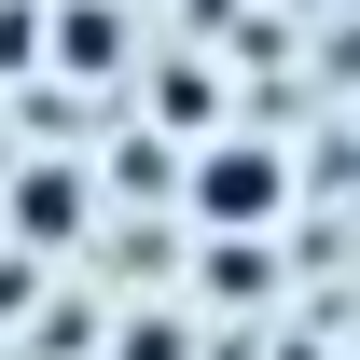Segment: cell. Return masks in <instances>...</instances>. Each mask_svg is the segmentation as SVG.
Here are the masks:
<instances>
[{"mask_svg":"<svg viewBox=\"0 0 360 360\" xmlns=\"http://www.w3.org/2000/svg\"><path fill=\"white\" fill-rule=\"evenodd\" d=\"M42 70H70V84H111V70H139V28L111 14V0H56V14H42Z\"/></svg>","mask_w":360,"mask_h":360,"instance_id":"7a4b0ae2","label":"cell"},{"mask_svg":"<svg viewBox=\"0 0 360 360\" xmlns=\"http://www.w3.org/2000/svg\"><path fill=\"white\" fill-rule=\"evenodd\" d=\"M14 250H70L84 236V167H14Z\"/></svg>","mask_w":360,"mask_h":360,"instance_id":"3957f363","label":"cell"},{"mask_svg":"<svg viewBox=\"0 0 360 360\" xmlns=\"http://www.w3.org/2000/svg\"><path fill=\"white\" fill-rule=\"evenodd\" d=\"M194 291H208V305H250V319H264V305H277V236H208Z\"/></svg>","mask_w":360,"mask_h":360,"instance_id":"277c9868","label":"cell"},{"mask_svg":"<svg viewBox=\"0 0 360 360\" xmlns=\"http://www.w3.org/2000/svg\"><path fill=\"white\" fill-rule=\"evenodd\" d=\"M180 208H194V236H277V222H291V153L250 139V125H194Z\"/></svg>","mask_w":360,"mask_h":360,"instance_id":"6da1fadb","label":"cell"},{"mask_svg":"<svg viewBox=\"0 0 360 360\" xmlns=\"http://www.w3.org/2000/svg\"><path fill=\"white\" fill-rule=\"evenodd\" d=\"M277 360H333V333H291V347H277Z\"/></svg>","mask_w":360,"mask_h":360,"instance_id":"52a82bcc","label":"cell"},{"mask_svg":"<svg viewBox=\"0 0 360 360\" xmlns=\"http://www.w3.org/2000/svg\"><path fill=\"white\" fill-rule=\"evenodd\" d=\"M0 70H42V14H14V0H0Z\"/></svg>","mask_w":360,"mask_h":360,"instance_id":"5b68a950","label":"cell"},{"mask_svg":"<svg viewBox=\"0 0 360 360\" xmlns=\"http://www.w3.org/2000/svg\"><path fill=\"white\" fill-rule=\"evenodd\" d=\"M111 347H125V360H180V319H125Z\"/></svg>","mask_w":360,"mask_h":360,"instance_id":"8992f818","label":"cell"}]
</instances>
